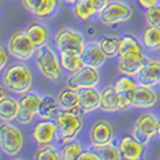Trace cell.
<instances>
[{
	"mask_svg": "<svg viewBox=\"0 0 160 160\" xmlns=\"http://www.w3.org/2000/svg\"><path fill=\"white\" fill-rule=\"evenodd\" d=\"M113 127L107 120H98L89 130V141L93 147H101L112 142Z\"/></svg>",
	"mask_w": 160,
	"mask_h": 160,
	"instance_id": "obj_11",
	"label": "cell"
},
{
	"mask_svg": "<svg viewBox=\"0 0 160 160\" xmlns=\"http://www.w3.org/2000/svg\"><path fill=\"white\" fill-rule=\"evenodd\" d=\"M100 75L98 69H93L89 66H84L78 72L72 73L66 80V87L80 90L84 88H95L99 84Z\"/></svg>",
	"mask_w": 160,
	"mask_h": 160,
	"instance_id": "obj_10",
	"label": "cell"
},
{
	"mask_svg": "<svg viewBox=\"0 0 160 160\" xmlns=\"http://www.w3.org/2000/svg\"><path fill=\"white\" fill-rule=\"evenodd\" d=\"M99 45L107 58H114L116 56H119V38H117V36H102L99 40Z\"/></svg>",
	"mask_w": 160,
	"mask_h": 160,
	"instance_id": "obj_26",
	"label": "cell"
},
{
	"mask_svg": "<svg viewBox=\"0 0 160 160\" xmlns=\"http://www.w3.org/2000/svg\"><path fill=\"white\" fill-rule=\"evenodd\" d=\"M41 96L38 93H25L18 100L17 122L19 124H29L32 118L38 114Z\"/></svg>",
	"mask_w": 160,
	"mask_h": 160,
	"instance_id": "obj_9",
	"label": "cell"
},
{
	"mask_svg": "<svg viewBox=\"0 0 160 160\" xmlns=\"http://www.w3.org/2000/svg\"><path fill=\"white\" fill-rule=\"evenodd\" d=\"M98 15L101 23L111 27L129 21L132 16V8L122 1H110Z\"/></svg>",
	"mask_w": 160,
	"mask_h": 160,
	"instance_id": "obj_5",
	"label": "cell"
},
{
	"mask_svg": "<svg viewBox=\"0 0 160 160\" xmlns=\"http://www.w3.org/2000/svg\"><path fill=\"white\" fill-rule=\"evenodd\" d=\"M34 159L59 160V159H62V157H60V153L58 152L54 147H52L51 144H43V146H40V148H39V149L36 151V153L34 154Z\"/></svg>",
	"mask_w": 160,
	"mask_h": 160,
	"instance_id": "obj_33",
	"label": "cell"
},
{
	"mask_svg": "<svg viewBox=\"0 0 160 160\" xmlns=\"http://www.w3.org/2000/svg\"><path fill=\"white\" fill-rule=\"evenodd\" d=\"M2 84L8 92L13 94L23 95L29 92L32 84V72L24 64H13L4 72Z\"/></svg>",
	"mask_w": 160,
	"mask_h": 160,
	"instance_id": "obj_1",
	"label": "cell"
},
{
	"mask_svg": "<svg viewBox=\"0 0 160 160\" xmlns=\"http://www.w3.org/2000/svg\"><path fill=\"white\" fill-rule=\"evenodd\" d=\"M100 110L104 112L113 113L119 110V94L116 92L114 87H107L101 90V105Z\"/></svg>",
	"mask_w": 160,
	"mask_h": 160,
	"instance_id": "obj_21",
	"label": "cell"
},
{
	"mask_svg": "<svg viewBox=\"0 0 160 160\" xmlns=\"http://www.w3.org/2000/svg\"><path fill=\"white\" fill-rule=\"evenodd\" d=\"M149 62V59L144 56L143 52L131 54L127 57H119L118 62V71L122 75H127L131 77H136L143 66Z\"/></svg>",
	"mask_w": 160,
	"mask_h": 160,
	"instance_id": "obj_13",
	"label": "cell"
},
{
	"mask_svg": "<svg viewBox=\"0 0 160 160\" xmlns=\"http://www.w3.org/2000/svg\"><path fill=\"white\" fill-rule=\"evenodd\" d=\"M40 0H22V4H23L24 8L27 11H29L30 13H34L35 12V8L39 5Z\"/></svg>",
	"mask_w": 160,
	"mask_h": 160,
	"instance_id": "obj_37",
	"label": "cell"
},
{
	"mask_svg": "<svg viewBox=\"0 0 160 160\" xmlns=\"http://www.w3.org/2000/svg\"><path fill=\"white\" fill-rule=\"evenodd\" d=\"M58 8V0H40L39 5L32 13L38 18H46L52 16Z\"/></svg>",
	"mask_w": 160,
	"mask_h": 160,
	"instance_id": "obj_30",
	"label": "cell"
},
{
	"mask_svg": "<svg viewBox=\"0 0 160 160\" xmlns=\"http://www.w3.org/2000/svg\"><path fill=\"white\" fill-rule=\"evenodd\" d=\"M122 159L140 160L143 158L146 146L141 143L136 137L131 135H125L119 140L118 143Z\"/></svg>",
	"mask_w": 160,
	"mask_h": 160,
	"instance_id": "obj_12",
	"label": "cell"
},
{
	"mask_svg": "<svg viewBox=\"0 0 160 160\" xmlns=\"http://www.w3.org/2000/svg\"><path fill=\"white\" fill-rule=\"evenodd\" d=\"M65 4H68V5H71V6H73L75 4H76V1L77 0H63Z\"/></svg>",
	"mask_w": 160,
	"mask_h": 160,
	"instance_id": "obj_41",
	"label": "cell"
},
{
	"mask_svg": "<svg viewBox=\"0 0 160 160\" xmlns=\"http://www.w3.org/2000/svg\"><path fill=\"white\" fill-rule=\"evenodd\" d=\"M89 4L93 6V8H95L96 11H98V13L104 8V6L108 2L107 0H87Z\"/></svg>",
	"mask_w": 160,
	"mask_h": 160,
	"instance_id": "obj_39",
	"label": "cell"
},
{
	"mask_svg": "<svg viewBox=\"0 0 160 160\" xmlns=\"http://www.w3.org/2000/svg\"><path fill=\"white\" fill-rule=\"evenodd\" d=\"M60 105L58 99L52 95H45L41 98L38 116L41 119H53L60 112Z\"/></svg>",
	"mask_w": 160,
	"mask_h": 160,
	"instance_id": "obj_20",
	"label": "cell"
},
{
	"mask_svg": "<svg viewBox=\"0 0 160 160\" xmlns=\"http://www.w3.org/2000/svg\"><path fill=\"white\" fill-rule=\"evenodd\" d=\"M158 122L159 119L151 113L140 116L135 122V125L132 129V135L144 146L148 144L153 137L157 135Z\"/></svg>",
	"mask_w": 160,
	"mask_h": 160,
	"instance_id": "obj_8",
	"label": "cell"
},
{
	"mask_svg": "<svg viewBox=\"0 0 160 160\" xmlns=\"http://www.w3.org/2000/svg\"><path fill=\"white\" fill-rule=\"evenodd\" d=\"M138 86L155 87L160 84V60H149L136 76Z\"/></svg>",
	"mask_w": 160,
	"mask_h": 160,
	"instance_id": "obj_15",
	"label": "cell"
},
{
	"mask_svg": "<svg viewBox=\"0 0 160 160\" xmlns=\"http://www.w3.org/2000/svg\"><path fill=\"white\" fill-rule=\"evenodd\" d=\"M143 46L149 51H155L160 48V28L148 27L143 32Z\"/></svg>",
	"mask_w": 160,
	"mask_h": 160,
	"instance_id": "obj_27",
	"label": "cell"
},
{
	"mask_svg": "<svg viewBox=\"0 0 160 160\" xmlns=\"http://www.w3.org/2000/svg\"><path fill=\"white\" fill-rule=\"evenodd\" d=\"M81 57L84 62V65L89 66V68H93V69L101 68L102 64L105 63V60H106V58H107L106 54L104 53V51L100 47L99 42L86 43Z\"/></svg>",
	"mask_w": 160,
	"mask_h": 160,
	"instance_id": "obj_16",
	"label": "cell"
},
{
	"mask_svg": "<svg viewBox=\"0 0 160 160\" xmlns=\"http://www.w3.org/2000/svg\"><path fill=\"white\" fill-rule=\"evenodd\" d=\"M54 45L59 53L68 54H82L86 42L81 32L70 28L60 29L54 36Z\"/></svg>",
	"mask_w": 160,
	"mask_h": 160,
	"instance_id": "obj_4",
	"label": "cell"
},
{
	"mask_svg": "<svg viewBox=\"0 0 160 160\" xmlns=\"http://www.w3.org/2000/svg\"><path fill=\"white\" fill-rule=\"evenodd\" d=\"M92 149L98 154V157H99V159L100 160H119V159H122L119 147L114 146L112 142L108 144H105V146H101V147H93V146H92Z\"/></svg>",
	"mask_w": 160,
	"mask_h": 160,
	"instance_id": "obj_28",
	"label": "cell"
},
{
	"mask_svg": "<svg viewBox=\"0 0 160 160\" xmlns=\"http://www.w3.org/2000/svg\"><path fill=\"white\" fill-rule=\"evenodd\" d=\"M35 64L41 75L52 81L57 82L60 78V60L58 59L56 52L49 46H42L36 51Z\"/></svg>",
	"mask_w": 160,
	"mask_h": 160,
	"instance_id": "obj_3",
	"label": "cell"
},
{
	"mask_svg": "<svg viewBox=\"0 0 160 160\" xmlns=\"http://www.w3.org/2000/svg\"><path fill=\"white\" fill-rule=\"evenodd\" d=\"M8 51L18 60H28L36 53L38 48L32 45L25 32H16L11 35L8 40Z\"/></svg>",
	"mask_w": 160,
	"mask_h": 160,
	"instance_id": "obj_7",
	"label": "cell"
},
{
	"mask_svg": "<svg viewBox=\"0 0 160 160\" xmlns=\"http://www.w3.org/2000/svg\"><path fill=\"white\" fill-rule=\"evenodd\" d=\"M159 1H160V0H159Z\"/></svg>",
	"mask_w": 160,
	"mask_h": 160,
	"instance_id": "obj_43",
	"label": "cell"
},
{
	"mask_svg": "<svg viewBox=\"0 0 160 160\" xmlns=\"http://www.w3.org/2000/svg\"><path fill=\"white\" fill-rule=\"evenodd\" d=\"M78 159L80 160H100L99 157H98V154H96L92 148H90V149H83L82 153L80 154V157H78Z\"/></svg>",
	"mask_w": 160,
	"mask_h": 160,
	"instance_id": "obj_36",
	"label": "cell"
},
{
	"mask_svg": "<svg viewBox=\"0 0 160 160\" xmlns=\"http://www.w3.org/2000/svg\"><path fill=\"white\" fill-rule=\"evenodd\" d=\"M82 146L78 141H71L64 143L62 151H60V157L62 160H75L78 159L80 154L82 153Z\"/></svg>",
	"mask_w": 160,
	"mask_h": 160,
	"instance_id": "obj_31",
	"label": "cell"
},
{
	"mask_svg": "<svg viewBox=\"0 0 160 160\" xmlns=\"http://www.w3.org/2000/svg\"><path fill=\"white\" fill-rule=\"evenodd\" d=\"M158 95L151 87L138 86L135 89L132 107L135 108H149L157 104Z\"/></svg>",
	"mask_w": 160,
	"mask_h": 160,
	"instance_id": "obj_18",
	"label": "cell"
},
{
	"mask_svg": "<svg viewBox=\"0 0 160 160\" xmlns=\"http://www.w3.org/2000/svg\"><path fill=\"white\" fill-rule=\"evenodd\" d=\"M0 146L2 152L8 157H16L23 147V135L21 130L10 124L4 123L0 127Z\"/></svg>",
	"mask_w": 160,
	"mask_h": 160,
	"instance_id": "obj_6",
	"label": "cell"
},
{
	"mask_svg": "<svg viewBox=\"0 0 160 160\" xmlns=\"http://www.w3.org/2000/svg\"><path fill=\"white\" fill-rule=\"evenodd\" d=\"M157 135H158V137L160 138V119H159V122H158V129H157Z\"/></svg>",
	"mask_w": 160,
	"mask_h": 160,
	"instance_id": "obj_42",
	"label": "cell"
},
{
	"mask_svg": "<svg viewBox=\"0 0 160 160\" xmlns=\"http://www.w3.org/2000/svg\"><path fill=\"white\" fill-rule=\"evenodd\" d=\"M24 32L36 48H40L46 45L48 40V29L46 25H43L42 23H32Z\"/></svg>",
	"mask_w": 160,
	"mask_h": 160,
	"instance_id": "obj_23",
	"label": "cell"
},
{
	"mask_svg": "<svg viewBox=\"0 0 160 160\" xmlns=\"http://www.w3.org/2000/svg\"><path fill=\"white\" fill-rule=\"evenodd\" d=\"M80 110L82 113H90L100 108L101 105V92L95 88H84L78 90Z\"/></svg>",
	"mask_w": 160,
	"mask_h": 160,
	"instance_id": "obj_17",
	"label": "cell"
},
{
	"mask_svg": "<svg viewBox=\"0 0 160 160\" xmlns=\"http://www.w3.org/2000/svg\"><path fill=\"white\" fill-rule=\"evenodd\" d=\"M134 95H135V89L134 90H129L123 94H119V110L124 111L129 107H132L134 102Z\"/></svg>",
	"mask_w": 160,
	"mask_h": 160,
	"instance_id": "obj_35",
	"label": "cell"
},
{
	"mask_svg": "<svg viewBox=\"0 0 160 160\" xmlns=\"http://www.w3.org/2000/svg\"><path fill=\"white\" fill-rule=\"evenodd\" d=\"M142 51V45L136 38L131 35H124L120 38V46H119V57H127L131 54H137L141 53Z\"/></svg>",
	"mask_w": 160,
	"mask_h": 160,
	"instance_id": "obj_25",
	"label": "cell"
},
{
	"mask_svg": "<svg viewBox=\"0 0 160 160\" xmlns=\"http://www.w3.org/2000/svg\"><path fill=\"white\" fill-rule=\"evenodd\" d=\"M8 54H10V53H8V52L5 51V48L1 47V49H0V57H1L0 70H4V69H5V66H6V64H8Z\"/></svg>",
	"mask_w": 160,
	"mask_h": 160,
	"instance_id": "obj_40",
	"label": "cell"
},
{
	"mask_svg": "<svg viewBox=\"0 0 160 160\" xmlns=\"http://www.w3.org/2000/svg\"><path fill=\"white\" fill-rule=\"evenodd\" d=\"M58 101L60 105V108L64 111L78 113L80 110V100H78V90L66 87L58 94Z\"/></svg>",
	"mask_w": 160,
	"mask_h": 160,
	"instance_id": "obj_19",
	"label": "cell"
},
{
	"mask_svg": "<svg viewBox=\"0 0 160 160\" xmlns=\"http://www.w3.org/2000/svg\"><path fill=\"white\" fill-rule=\"evenodd\" d=\"M57 140L62 143L71 142L81 132L83 128V122L80 114L70 111L62 110L56 118Z\"/></svg>",
	"mask_w": 160,
	"mask_h": 160,
	"instance_id": "obj_2",
	"label": "cell"
},
{
	"mask_svg": "<svg viewBox=\"0 0 160 160\" xmlns=\"http://www.w3.org/2000/svg\"><path fill=\"white\" fill-rule=\"evenodd\" d=\"M57 138V124L52 119H42L32 129V140L39 146L51 144Z\"/></svg>",
	"mask_w": 160,
	"mask_h": 160,
	"instance_id": "obj_14",
	"label": "cell"
},
{
	"mask_svg": "<svg viewBox=\"0 0 160 160\" xmlns=\"http://www.w3.org/2000/svg\"><path fill=\"white\" fill-rule=\"evenodd\" d=\"M18 113V100L12 96L0 98V119L4 123H10L17 118Z\"/></svg>",
	"mask_w": 160,
	"mask_h": 160,
	"instance_id": "obj_22",
	"label": "cell"
},
{
	"mask_svg": "<svg viewBox=\"0 0 160 160\" xmlns=\"http://www.w3.org/2000/svg\"><path fill=\"white\" fill-rule=\"evenodd\" d=\"M144 19L148 27H158L160 28V6L157 5L149 8L144 13Z\"/></svg>",
	"mask_w": 160,
	"mask_h": 160,
	"instance_id": "obj_34",
	"label": "cell"
},
{
	"mask_svg": "<svg viewBox=\"0 0 160 160\" xmlns=\"http://www.w3.org/2000/svg\"><path fill=\"white\" fill-rule=\"evenodd\" d=\"M73 12H75V16L81 21L92 19L98 13V11L87 0H77L76 4L73 5Z\"/></svg>",
	"mask_w": 160,
	"mask_h": 160,
	"instance_id": "obj_29",
	"label": "cell"
},
{
	"mask_svg": "<svg viewBox=\"0 0 160 160\" xmlns=\"http://www.w3.org/2000/svg\"><path fill=\"white\" fill-rule=\"evenodd\" d=\"M60 65L65 71L70 73H76L81 69H83L86 65L80 54H68V53H60L59 54Z\"/></svg>",
	"mask_w": 160,
	"mask_h": 160,
	"instance_id": "obj_24",
	"label": "cell"
},
{
	"mask_svg": "<svg viewBox=\"0 0 160 160\" xmlns=\"http://www.w3.org/2000/svg\"><path fill=\"white\" fill-rule=\"evenodd\" d=\"M114 89L118 94H123L125 92L129 90H134L138 87V83L136 80H134V77L131 76H127V75H123L120 78L117 80V82L114 83Z\"/></svg>",
	"mask_w": 160,
	"mask_h": 160,
	"instance_id": "obj_32",
	"label": "cell"
},
{
	"mask_svg": "<svg viewBox=\"0 0 160 160\" xmlns=\"http://www.w3.org/2000/svg\"><path fill=\"white\" fill-rule=\"evenodd\" d=\"M159 0H137V4L144 10H149V8H154L158 5Z\"/></svg>",
	"mask_w": 160,
	"mask_h": 160,
	"instance_id": "obj_38",
	"label": "cell"
}]
</instances>
